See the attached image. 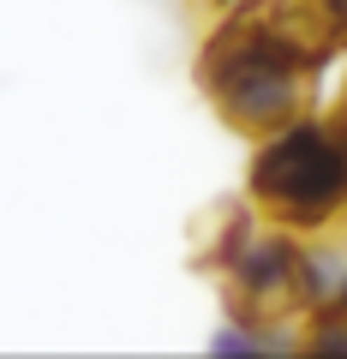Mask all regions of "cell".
Masks as SVG:
<instances>
[{
  "label": "cell",
  "instance_id": "obj_1",
  "mask_svg": "<svg viewBox=\"0 0 347 359\" xmlns=\"http://www.w3.org/2000/svg\"><path fill=\"white\" fill-rule=\"evenodd\" d=\"M252 204H264L282 228H323L347 210V114L335 120H287L252 156L245 180Z\"/></svg>",
  "mask_w": 347,
  "mask_h": 359
},
{
  "label": "cell",
  "instance_id": "obj_2",
  "mask_svg": "<svg viewBox=\"0 0 347 359\" xmlns=\"http://www.w3.org/2000/svg\"><path fill=\"white\" fill-rule=\"evenodd\" d=\"M198 78L240 132H282L306 108V66L264 36V25H233L198 60Z\"/></svg>",
  "mask_w": 347,
  "mask_h": 359
},
{
  "label": "cell",
  "instance_id": "obj_3",
  "mask_svg": "<svg viewBox=\"0 0 347 359\" xmlns=\"http://www.w3.org/2000/svg\"><path fill=\"white\" fill-rule=\"evenodd\" d=\"M228 299H233V318H252V323L306 306L299 299V245L287 233H245L240 252L228 257Z\"/></svg>",
  "mask_w": 347,
  "mask_h": 359
},
{
  "label": "cell",
  "instance_id": "obj_4",
  "mask_svg": "<svg viewBox=\"0 0 347 359\" xmlns=\"http://www.w3.org/2000/svg\"><path fill=\"white\" fill-rule=\"evenodd\" d=\"M252 233V216H245V204L240 198H228V204H210L204 216H198V228H192V257L198 264H222L228 269V257L240 252V240Z\"/></svg>",
  "mask_w": 347,
  "mask_h": 359
},
{
  "label": "cell",
  "instance_id": "obj_5",
  "mask_svg": "<svg viewBox=\"0 0 347 359\" xmlns=\"http://www.w3.org/2000/svg\"><path fill=\"white\" fill-rule=\"evenodd\" d=\"M306 347H311V353H347V311L341 306H323L318 323L306 330Z\"/></svg>",
  "mask_w": 347,
  "mask_h": 359
},
{
  "label": "cell",
  "instance_id": "obj_6",
  "mask_svg": "<svg viewBox=\"0 0 347 359\" xmlns=\"http://www.w3.org/2000/svg\"><path fill=\"white\" fill-rule=\"evenodd\" d=\"M323 6H329V18L341 25V36H347V0H323Z\"/></svg>",
  "mask_w": 347,
  "mask_h": 359
},
{
  "label": "cell",
  "instance_id": "obj_7",
  "mask_svg": "<svg viewBox=\"0 0 347 359\" xmlns=\"http://www.w3.org/2000/svg\"><path fill=\"white\" fill-rule=\"evenodd\" d=\"M341 114H347V96H341Z\"/></svg>",
  "mask_w": 347,
  "mask_h": 359
}]
</instances>
